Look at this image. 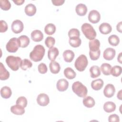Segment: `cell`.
Masks as SVG:
<instances>
[{
    "mask_svg": "<svg viewBox=\"0 0 122 122\" xmlns=\"http://www.w3.org/2000/svg\"><path fill=\"white\" fill-rule=\"evenodd\" d=\"M13 1L17 5H22L25 1L24 0H13Z\"/></svg>",
    "mask_w": 122,
    "mask_h": 122,
    "instance_id": "cell-45",
    "label": "cell"
},
{
    "mask_svg": "<svg viewBox=\"0 0 122 122\" xmlns=\"http://www.w3.org/2000/svg\"><path fill=\"white\" fill-rule=\"evenodd\" d=\"M72 91L79 97H85L87 94L88 90L86 87L81 82L76 81L72 85Z\"/></svg>",
    "mask_w": 122,
    "mask_h": 122,
    "instance_id": "cell-2",
    "label": "cell"
},
{
    "mask_svg": "<svg viewBox=\"0 0 122 122\" xmlns=\"http://www.w3.org/2000/svg\"><path fill=\"white\" fill-rule=\"evenodd\" d=\"M31 38L35 42H39L43 39V34L40 30H35L31 32Z\"/></svg>",
    "mask_w": 122,
    "mask_h": 122,
    "instance_id": "cell-14",
    "label": "cell"
},
{
    "mask_svg": "<svg viewBox=\"0 0 122 122\" xmlns=\"http://www.w3.org/2000/svg\"><path fill=\"white\" fill-rule=\"evenodd\" d=\"M108 121L109 122H119L120 121L119 116L116 114H111L108 117Z\"/></svg>",
    "mask_w": 122,
    "mask_h": 122,
    "instance_id": "cell-43",
    "label": "cell"
},
{
    "mask_svg": "<svg viewBox=\"0 0 122 122\" xmlns=\"http://www.w3.org/2000/svg\"><path fill=\"white\" fill-rule=\"evenodd\" d=\"M74 56L75 55L73 51L70 50H66L63 52L64 60L67 62H71L74 58Z\"/></svg>",
    "mask_w": 122,
    "mask_h": 122,
    "instance_id": "cell-21",
    "label": "cell"
},
{
    "mask_svg": "<svg viewBox=\"0 0 122 122\" xmlns=\"http://www.w3.org/2000/svg\"><path fill=\"white\" fill-rule=\"evenodd\" d=\"M122 90H121L117 93V98L120 100H122Z\"/></svg>",
    "mask_w": 122,
    "mask_h": 122,
    "instance_id": "cell-47",
    "label": "cell"
},
{
    "mask_svg": "<svg viewBox=\"0 0 122 122\" xmlns=\"http://www.w3.org/2000/svg\"><path fill=\"white\" fill-rule=\"evenodd\" d=\"M111 68L112 66L110 64L107 63H103L101 65L100 69L104 75H109L111 74L110 72Z\"/></svg>",
    "mask_w": 122,
    "mask_h": 122,
    "instance_id": "cell-32",
    "label": "cell"
},
{
    "mask_svg": "<svg viewBox=\"0 0 122 122\" xmlns=\"http://www.w3.org/2000/svg\"><path fill=\"white\" fill-rule=\"evenodd\" d=\"M19 47L25 48L30 43V39L26 35H21L18 38Z\"/></svg>",
    "mask_w": 122,
    "mask_h": 122,
    "instance_id": "cell-16",
    "label": "cell"
},
{
    "mask_svg": "<svg viewBox=\"0 0 122 122\" xmlns=\"http://www.w3.org/2000/svg\"><path fill=\"white\" fill-rule=\"evenodd\" d=\"M89 46L90 51L95 52L100 50V42L98 39H93L90 40L89 42Z\"/></svg>",
    "mask_w": 122,
    "mask_h": 122,
    "instance_id": "cell-17",
    "label": "cell"
},
{
    "mask_svg": "<svg viewBox=\"0 0 122 122\" xmlns=\"http://www.w3.org/2000/svg\"><path fill=\"white\" fill-rule=\"evenodd\" d=\"M81 43V39L79 37H74L70 38L69 39V43L70 45L74 48L79 47Z\"/></svg>",
    "mask_w": 122,
    "mask_h": 122,
    "instance_id": "cell-31",
    "label": "cell"
},
{
    "mask_svg": "<svg viewBox=\"0 0 122 122\" xmlns=\"http://www.w3.org/2000/svg\"><path fill=\"white\" fill-rule=\"evenodd\" d=\"M10 111L13 114L18 115H21L25 113L24 108L17 104L10 107Z\"/></svg>",
    "mask_w": 122,
    "mask_h": 122,
    "instance_id": "cell-15",
    "label": "cell"
},
{
    "mask_svg": "<svg viewBox=\"0 0 122 122\" xmlns=\"http://www.w3.org/2000/svg\"><path fill=\"white\" fill-rule=\"evenodd\" d=\"M115 92V88L112 84H107L103 90V94L104 96L107 98L112 97Z\"/></svg>",
    "mask_w": 122,
    "mask_h": 122,
    "instance_id": "cell-10",
    "label": "cell"
},
{
    "mask_svg": "<svg viewBox=\"0 0 122 122\" xmlns=\"http://www.w3.org/2000/svg\"><path fill=\"white\" fill-rule=\"evenodd\" d=\"M12 94L10 88L8 86H4L0 89V95L4 99L9 98Z\"/></svg>",
    "mask_w": 122,
    "mask_h": 122,
    "instance_id": "cell-25",
    "label": "cell"
},
{
    "mask_svg": "<svg viewBox=\"0 0 122 122\" xmlns=\"http://www.w3.org/2000/svg\"><path fill=\"white\" fill-rule=\"evenodd\" d=\"M91 77L92 78H95L101 75L100 68L97 65L92 66L90 69Z\"/></svg>",
    "mask_w": 122,
    "mask_h": 122,
    "instance_id": "cell-27",
    "label": "cell"
},
{
    "mask_svg": "<svg viewBox=\"0 0 122 122\" xmlns=\"http://www.w3.org/2000/svg\"><path fill=\"white\" fill-rule=\"evenodd\" d=\"M56 31V26L52 23L47 24L44 28V31L46 34L49 35H52Z\"/></svg>",
    "mask_w": 122,
    "mask_h": 122,
    "instance_id": "cell-30",
    "label": "cell"
},
{
    "mask_svg": "<svg viewBox=\"0 0 122 122\" xmlns=\"http://www.w3.org/2000/svg\"><path fill=\"white\" fill-rule=\"evenodd\" d=\"M122 22L120 21L117 24L116 26V29L117 31L121 33L122 32Z\"/></svg>",
    "mask_w": 122,
    "mask_h": 122,
    "instance_id": "cell-46",
    "label": "cell"
},
{
    "mask_svg": "<svg viewBox=\"0 0 122 122\" xmlns=\"http://www.w3.org/2000/svg\"><path fill=\"white\" fill-rule=\"evenodd\" d=\"M80 35V33L77 29L76 28H72L68 32V36L69 38H72L74 37H79Z\"/></svg>",
    "mask_w": 122,
    "mask_h": 122,
    "instance_id": "cell-39",
    "label": "cell"
},
{
    "mask_svg": "<svg viewBox=\"0 0 122 122\" xmlns=\"http://www.w3.org/2000/svg\"><path fill=\"white\" fill-rule=\"evenodd\" d=\"M75 11L78 15L81 16H84L87 11V6L83 3L78 4L76 6Z\"/></svg>",
    "mask_w": 122,
    "mask_h": 122,
    "instance_id": "cell-18",
    "label": "cell"
},
{
    "mask_svg": "<svg viewBox=\"0 0 122 122\" xmlns=\"http://www.w3.org/2000/svg\"><path fill=\"white\" fill-rule=\"evenodd\" d=\"M49 68L51 72L53 74L59 73L61 68L60 64L54 61H52L50 63Z\"/></svg>",
    "mask_w": 122,
    "mask_h": 122,
    "instance_id": "cell-24",
    "label": "cell"
},
{
    "mask_svg": "<svg viewBox=\"0 0 122 122\" xmlns=\"http://www.w3.org/2000/svg\"><path fill=\"white\" fill-rule=\"evenodd\" d=\"M59 51L56 47H52L48 50V57L51 61H54L59 55Z\"/></svg>",
    "mask_w": 122,
    "mask_h": 122,
    "instance_id": "cell-20",
    "label": "cell"
},
{
    "mask_svg": "<svg viewBox=\"0 0 122 122\" xmlns=\"http://www.w3.org/2000/svg\"><path fill=\"white\" fill-rule=\"evenodd\" d=\"M83 105L87 108H92L95 105V101L94 99L91 96L85 97L82 101Z\"/></svg>",
    "mask_w": 122,
    "mask_h": 122,
    "instance_id": "cell-28",
    "label": "cell"
},
{
    "mask_svg": "<svg viewBox=\"0 0 122 122\" xmlns=\"http://www.w3.org/2000/svg\"><path fill=\"white\" fill-rule=\"evenodd\" d=\"M100 54H101L100 50H99L97 51H95V52H93L90 51H89L90 57L91 59L93 61H95L98 60L100 57Z\"/></svg>",
    "mask_w": 122,
    "mask_h": 122,
    "instance_id": "cell-40",
    "label": "cell"
},
{
    "mask_svg": "<svg viewBox=\"0 0 122 122\" xmlns=\"http://www.w3.org/2000/svg\"><path fill=\"white\" fill-rule=\"evenodd\" d=\"M122 52H120V54H119V55L118 56V58H117V60H118V61L120 63H122Z\"/></svg>",
    "mask_w": 122,
    "mask_h": 122,
    "instance_id": "cell-48",
    "label": "cell"
},
{
    "mask_svg": "<svg viewBox=\"0 0 122 122\" xmlns=\"http://www.w3.org/2000/svg\"><path fill=\"white\" fill-rule=\"evenodd\" d=\"M88 63L86 56L84 54L80 55L75 60L74 66L75 68L80 71H83Z\"/></svg>",
    "mask_w": 122,
    "mask_h": 122,
    "instance_id": "cell-5",
    "label": "cell"
},
{
    "mask_svg": "<svg viewBox=\"0 0 122 122\" xmlns=\"http://www.w3.org/2000/svg\"><path fill=\"white\" fill-rule=\"evenodd\" d=\"M45 51V48L41 44L36 45L34 47L33 50L30 52V58L35 62L39 61L42 59Z\"/></svg>",
    "mask_w": 122,
    "mask_h": 122,
    "instance_id": "cell-1",
    "label": "cell"
},
{
    "mask_svg": "<svg viewBox=\"0 0 122 122\" xmlns=\"http://www.w3.org/2000/svg\"><path fill=\"white\" fill-rule=\"evenodd\" d=\"M116 104L112 102H107L103 105V109L107 112H112L116 109Z\"/></svg>",
    "mask_w": 122,
    "mask_h": 122,
    "instance_id": "cell-23",
    "label": "cell"
},
{
    "mask_svg": "<svg viewBox=\"0 0 122 122\" xmlns=\"http://www.w3.org/2000/svg\"><path fill=\"white\" fill-rule=\"evenodd\" d=\"M69 86L68 81L65 79H61L58 81L56 87L58 90L60 92H64L66 91Z\"/></svg>",
    "mask_w": 122,
    "mask_h": 122,
    "instance_id": "cell-12",
    "label": "cell"
},
{
    "mask_svg": "<svg viewBox=\"0 0 122 122\" xmlns=\"http://www.w3.org/2000/svg\"><path fill=\"white\" fill-rule=\"evenodd\" d=\"M11 28L12 31L14 33L18 34L20 33L23 30L24 25L21 20H16L12 22Z\"/></svg>",
    "mask_w": 122,
    "mask_h": 122,
    "instance_id": "cell-7",
    "label": "cell"
},
{
    "mask_svg": "<svg viewBox=\"0 0 122 122\" xmlns=\"http://www.w3.org/2000/svg\"><path fill=\"white\" fill-rule=\"evenodd\" d=\"M55 39L51 36L47 37L45 40V44L46 46L49 49L52 48L55 44Z\"/></svg>",
    "mask_w": 122,
    "mask_h": 122,
    "instance_id": "cell-37",
    "label": "cell"
},
{
    "mask_svg": "<svg viewBox=\"0 0 122 122\" xmlns=\"http://www.w3.org/2000/svg\"><path fill=\"white\" fill-rule=\"evenodd\" d=\"M16 103L17 104L20 105L23 107L25 108L27 105V100L25 97L20 96L17 99Z\"/></svg>",
    "mask_w": 122,
    "mask_h": 122,
    "instance_id": "cell-38",
    "label": "cell"
},
{
    "mask_svg": "<svg viewBox=\"0 0 122 122\" xmlns=\"http://www.w3.org/2000/svg\"><path fill=\"white\" fill-rule=\"evenodd\" d=\"M122 71V68L120 66L115 65L112 67L110 73L114 77H118L120 76Z\"/></svg>",
    "mask_w": 122,
    "mask_h": 122,
    "instance_id": "cell-33",
    "label": "cell"
},
{
    "mask_svg": "<svg viewBox=\"0 0 122 122\" xmlns=\"http://www.w3.org/2000/svg\"><path fill=\"white\" fill-rule=\"evenodd\" d=\"M24 11L27 15L29 16H32L36 13V7L34 4L29 3L25 6Z\"/></svg>",
    "mask_w": 122,
    "mask_h": 122,
    "instance_id": "cell-19",
    "label": "cell"
},
{
    "mask_svg": "<svg viewBox=\"0 0 122 122\" xmlns=\"http://www.w3.org/2000/svg\"><path fill=\"white\" fill-rule=\"evenodd\" d=\"M0 6L2 10H8L10 8L11 4L8 0H0Z\"/></svg>",
    "mask_w": 122,
    "mask_h": 122,
    "instance_id": "cell-36",
    "label": "cell"
},
{
    "mask_svg": "<svg viewBox=\"0 0 122 122\" xmlns=\"http://www.w3.org/2000/svg\"><path fill=\"white\" fill-rule=\"evenodd\" d=\"M81 30L86 38L90 40H92L96 37V32L95 30L89 23H83L81 27Z\"/></svg>",
    "mask_w": 122,
    "mask_h": 122,
    "instance_id": "cell-4",
    "label": "cell"
},
{
    "mask_svg": "<svg viewBox=\"0 0 122 122\" xmlns=\"http://www.w3.org/2000/svg\"><path fill=\"white\" fill-rule=\"evenodd\" d=\"M99 30L101 33L103 34H107L112 31V27L110 24L106 22H103L100 24L99 27Z\"/></svg>",
    "mask_w": 122,
    "mask_h": 122,
    "instance_id": "cell-13",
    "label": "cell"
},
{
    "mask_svg": "<svg viewBox=\"0 0 122 122\" xmlns=\"http://www.w3.org/2000/svg\"><path fill=\"white\" fill-rule=\"evenodd\" d=\"M19 45L18 38L13 37L10 39L6 45L7 51L9 52H15L18 50Z\"/></svg>",
    "mask_w": 122,
    "mask_h": 122,
    "instance_id": "cell-6",
    "label": "cell"
},
{
    "mask_svg": "<svg viewBox=\"0 0 122 122\" xmlns=\"http://www.w3.org/2000/svg\"><path fill=\"white\" fill-rule=\"evenodd\" d=\"M108 42L110 44L113 46H117L120 42V39L116 35H112L108 38Z\"/></svg>",
    "mask_w": 122,
    "mask_h": 122,
    "instance_id": "cell-34",
    "label": "cell"
},
{
    "mask_svg": "<svg viewBox=\"0 0 122 122\" xmlns=\"http://www.w3.org/2000/svg\"><path fill=\"white\" fill-rule=\"evenodd\" d=\"M64 75L68 79H73L76 77V74L74 71L71 67H67L64 70Z\"/></svg>",
    "mask_w": 122,
    "mask_h": 122,
    "instance_id": "cell-29",
    "label": "cell"
},
{
    "mask_svg": "<svg viewBox=\"0 0 122 122\" xmlns=\"http://www.w3.org/2000/svg\"><path fill=\"white\" fill-rule=\"evenodd\" d=\"M116 51L115 50L112 48H107L103 51V56L104 59L111 61L112 60L115 56Z\"/></svg>",
    "mask_w": 122,
    "mask_h": 122,
    "instance_id": "cell-11",
    "label": "cell"
},
{
    "mask_svg": "<svg viewBox=\"0 0 122 122\" xmlns=\"http://www.w3.org/2000/svg\"><path fill=\"white\" fill-rule=\"evenodd\" d=\"M10 77L9 72L6 69L2 62L0 63V80H6Z\"/></svg>",
    "mask_w": 122,
    "mask_h": 122,
    "instance_id": "cell-22",
    "label": "cell"
},
{
    "mask_svg": "<svg viewBox=\"0 0 122 122\" xmlns=\"http://www.w3.org/2000/svg\"><path fill=\"white\" fill-rule=\"evenodd\" d=\"M103 81L101 79H97L93 80L91 83L92 88L96 91L102 89L103 85Z\"/></svg>",
    "mask_w": 122,
    "mask_h": 122,
    "instance_id": "cell-26",
    "label": "cell"
},
{
    "mask_svg": "<svg viewBox=\"0 0 122 122\" xmlns=\"http://www.w3.org/2000/svg\"><path fill=\"white\" fill-rule=\"evenodd\" d=\"M64 1V0H51V2L55 6L61 5L63 4Z\"/></svg>",
    "mask_w": 122,
    "mask_h": 122,
    "instance_id": "cell-44",
    "label": "cell"
},
{
    "mask_svg": "<svg viewBox=\"0 0 122 122\" xmlns=\"http://www.w3.org/2000/svg\"><path fill=\"white\" fill-rule=\"evenodd\" d=\"M101 19V15L99 11L93 10L90 11L88 15L89 20L92 23H98Z\"/></svg>",
    "mask_w": 122,
    "mask_h": 122,
    "instance_id": "cell-8",
    "label": "cell"
},
{
    "mask_svg": "<svg viewBox=\"0 0 122 122\" xmlns=\"http://www.w3.org/2000/svg\"><path fill=\"white\" fill-rule=\"evenodd\" d=\"M0 32H4L8 30V25L6 22L3 20H1L0 21Z\"/></svg>",
    "mask_w": 122,
    "mask_h": 122,
    "instance_id": "cell-42",
    "label": "cell"
},
{
    "mask_svg": "<svg viewBox=\"0 0 122 122\" xmlns=\"http://www.w3.org/2000/svg\"><path fill=\"white\" fill-rule=\"evenodd\" d=\"M37 102L38 104L40 106H45L50 102L49 97L48 95L45 93H40L37 96Z\"/></svg>",
    "mask_w": 122,
    "mask_h": 122,
    "instance_id": "cell-9",
    "label": "cell"
},
{
    "mask_svg": "<svg viewBox=\"0 0 122 122\" xmlns=\"http://www.w3.org/2000/svg\"><path fill=\"white\" fill-rule=\"evenodd\" d=\"M21 59L19 57L10 55L7 57L6 62L8 66L13 71H17L20 66Z\"/></svg>",
    "mask_w": 122,
    "mask_h": 122,
    "instance_id": "cell-3",
    "label": "cell"
},
{
    "mask_svg": "<svg viewBox=\"0 0 122 122\" xmlns=\"http://www.w3.org/2000/svg\"><path fill=\"white\" fill-rule=\"evenodd\" d=\"M38 71L40 73L45 74L47 72L48 69L46 65L44 63H41L38 67Z\"/></svg>",
    "mask_w": 122,
    "mask_h": 122,
    "instance_id": "cell-41",
    "label": "cell"
},
{
    "mask_svg": "<svg viewBox=\"0 0 122 122\" xmlns=\"http://www.w3.org/2000/svg\"><path fill=\"white\" fill-rule=\"evenodd\" d=\"M32 66V63L28 59H24L22 60L20 67L22 70L25 71L28 69L31 68Z\"/></svg>",
    "mask_w": 122,
    "mask_h": 122,
    "instance_id": "cell-35",
    "label": "cell"
}]
</instances>
